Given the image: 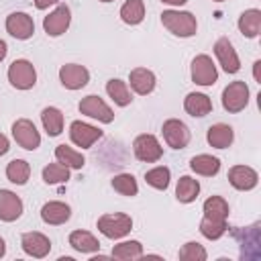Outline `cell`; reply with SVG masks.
Returning a JSON list of instances; mask_svg holds the SVG:
<instances>
[{"mask_svg": "<svg viewBox=\"0 0 261 261\" xmlns=\"http://www.w3.org/2000/svg\"><path fill=\"white\" fill-rule=\"evenodd\" d=\"M161 22L171 35L184 37V39L196 35V31H198L196 16L188 10H163L161 12Z\"/></svg>", "mask_w": 261, "mask_h": 261, "instance_id": "cell-1", "label": "cell"}, {"mask_svg": "<svg viewBox=\"0 0 261 261\" xmlns=\"http://www.w3.org/2000/svg\"><path fill=\"white\" fill-rule=\"evenodd\" d=\"M98 230L106 239H122L133 230V218L122 212L104 214L98 218Z\"/></svg>", "mask_w": 261, "mask_h": 261, "instance_id": "cell-2", "label": "cell"}, {"mask_svg": "<svg viewBox=\"0 0 261 261\" xmlns=\"http://www.w3.org/2000/svg\"><path fill=\"white\" fill-rule=\"evenodd\" d=\"M8 82L16 90H31L37 84L35 65L29 59H16L8 67Z\"/></svg>", "mask_w": 261, "mask_h": 261, "instance_id": "cell-3", "label": "cell"}, {"mask_svg": "<svg viewBox=\"0 0 261 261\" xmlns=\"http://www.w3.org/2000/svg\"><path fill=\"white\" fill-rule=\"evenodd\" d=\"M249 104V86L243 80L230 82L224 90H222V108L230 114H237L241 110H245V106Z\"/></svg>", "mask_w": 261, "mask_h": 261, "instance_id": "cell-4", "label": "cell"}, {"mask_svg": "<svg viewBox=\"0 0 261 261\" xmlns=\"http://www.w3.org/2000/svg\"><path fill=\"white\" fill-rule=\"evenodd\" d=\"M161 133H163L165 143L171 149H186L188 143H190V139H192L190 128L179 118H167L163 122V126H161Z\"/></svg>", "mask_w": 261, "mask_h": 261, "instance_id": "cell-5", "label": "cell"}, {"mask_svg": "<svg viewBox=\"0 0 261 261\" xmlns=\"http://www.w3.org/2000/svg\"><path fill=\"white\" fill-rule=\"evenodd\" d=\"M133 151H135V157L139 161H145V163H155L161 159L163 155V147L159 145L157 137L155 135H139L133 143Z\"/></svg>", "mask_w": 261, "mask_h": 261, "instance_id": "cell-6", "label": "cell"}, {"mask_svg": "<svg viewBox=\"0 0 261 261\" xmlns=\"http://www.w3.org/2000/svg\"><path fill=\"white\" fill-rule=\"evenodd\" d=\"M77 108H80L82 114H86L90 118H96V120H100L104 124H110L114 120V112L110 110V106L96 94H90V96L82 98Z\"/></svg>", "mask_w": 261, "mask_h": 261, "instance_id": "cell-7", "label": "cell"}, {"mask_svg": "<svg viewBox=\"0 0 261 261\" xmlns=\"http://www.w3.org/2000/svg\"><path fill=\"white\" fill-rule=\"evenodd\" d=\"M12 137H14V141H16L22 149H27V151H35V149L41 145V135H39L37 126H35L29 118H18V120H14V124H12Z\"/></svg>", "mask_w": 261, "mask_h": 261, "instance_id": "cell-8", "label": "cell"}, {"mask_svg": "<svg viewBox=\"0 0 261 261\" xmlns=\"http://www.w3.org/2000/svg\"><path fill=\"white\" fill-rule=\"evenodd\" d=\"M69 22H71V10L67 4H59L53 12H49L45 18H43V29L49 37H59L63 35L67 29H69Z\"/></svg>", "mask_w": 261, "mask_h": 261, "instance_id": "cell-9", "label": "cell"}, {"mask_svg": "<svg viewBox=\"0 0 261 261\" xmlns=\"http://www.w3.org/2000/svg\"><path fill=\"white\" fill-rule=\"evenodd\" d=\"M218 80L214 61L208 55H196L192 61V82L198 86H212Z\"/></svg>", "mask_w": 261, "mask_h": 261, "instance_id": "cell-10", "label": "cell"}, {"mask_svg": "<svg viewBox=\"0 0 261 261\" xmlns=\"http://www.w3.org/2000/svg\"><path fill=\"white\" fill-rule=\"evenodd\" d=\"M59 82L67 90H82L90 82V71L80 63H65L59 69Z\"/></svg>", "mask_w": 261, "mask_h": 261, "instance_id": "cell-11", "label": "cell"}, {"mask_svg": "<svg viewBox=\"0 0 261 261\" xmlns=\"http://www.w3.org/2000/svg\"><path fill=\"white\" fill-rule=\"evenodd\" d=\"M69 139L73 145L82 147V149H88L92 147L98 139H102V130L98 126H92L88 122H82V120H73L69 124Z\"/></svg>", "mask_w": 261, "mask_h": 261, "instance_id": "cell-12", "label": "cell"}, {"mask_svg": "<svg viewBox=\"0 0 261 261\" xmlns=\"http://www.w3.org/2000/svg\"><path fill=\"white\" fill-rule=\"evenodd\" d=\"M6 31L18 41H27L35 33V22L27 12H12L6 16Z\"/></svg>", "mask_w": 261, "mask_h": 261, "instance_id": "cell-13", "label": "cell"}, {"mask_svg": "<svg viewBox=\"0 0 261 261\" xmlns=\"http://www.w3.org/2000/svg\"><path fill=\"white\" fill-rule=\"evenodd\" d=\"M214 55L218 59V63L222 65V69L226 73H237L241 69V61H239V55L232 47V43L226 39V37H220L216 43H214Z\"/></svg>", "mask_w": 261, "mask_h": 261, "instance_id": "cell-14", "label": "cell"}, {"mask_svg": "<svg viewBox=\"0 0 261 261\" xmlns=\"http://www.w3.org/2000/svg\"><path fill=\"white\" fill-rule=\"evenodd\" d=\"M20 247L27 255L35 257V259H43L49 255L51 251V241L43 234V232H37V230H31V232H24L20 237Z\"/></svg>", "mask_w": 261, "mask_h": 261, "instance_id": "cell-15", "label": "cell"}, {"mask_svg": "<svg viewBox=\"0 0 261 261\" xmlns=\"http://www.w3.org/2000/svg\"><path fill=\"white\" fill-rule=\"evenodd\" d=\"M228 181L234 190H241V192H249L257 186L259 181V175L253 167L249 165H234L228 169Z\"/></svg>", "mask_w": 261, "mask_h": 261, "instance_id": "cell-16", "label": "cell"}, {"mask_svg": "<svg viewBox=\"0 0 261 261\" xmlns=\"http://www.w3.org/2000/svg\"><path fill=\"white\" fill-rule=\"evenodd\" d=\"M22 214V200L10 192V190H0V220L4 222H14Z\"/></svg>", "mask_w": 261, "mask_h": 261, "instance_id": "cell-17", "label": "cell"}, {"mask_svg": "<svg viewBox=\"0 0 261 261\" xmlns=\"http://www.w3.org/2000/svg\"><path fill=\"white\" fill-rule=\"evenodd\" d=\"M128 82H130V88L139 94V96H147L155 90V73L147 67H135L130 69L128 73Z\"/></svg>", "mask_w": 261, "mask_h": 261, "instance_id": "cell-18", "label": "cell"}, {"mask_svg": "<svg viewBox=\"0 0 261 261\" xmlns=\"http://www.w3.org/2000/svg\"><path fill=\"white\" fill-rule=\"evenodd\" d=\"M69 216H71V208L59 200H51L41 208V218L45 224H63L69 220Z\"/></svg>", "mask_w": 261, "mask_h": 261, "instance_id": "cell-19", "label": "cell"}, {"mask_svg": "<svg viewBox=\"0 0 261 261\" xmlns=\"http://www.w3.org/2000/svg\"><path fill=\"white\" fill-rule=\"evenodd\" d=\"M206 141H208V145L214 147V149H226V147H230L232 141H234V130H232V126H228V124H224V122L212 124V126L208 128V133H206Z\"/></svg>", "mask_w": 261, "mask_h": 261, "instance_id": "cell-20", "label": "cell"}, {"mask_svg": "<svg viewBox=\"0 0 261 261\" xmlns=\"http://www.w3.org/2000/svg\"><path fill=\"white\" fill-rule=\"evenodd\" d=\"M184 108L190 116H206L212 112V100L202 92H190L184 100Z\"/></svg>", "mask_w": 261, "mask_h": 261, "instance_id": "cell-21", "label": "cell"}, {"mask_svg": "<svg viewBox=\"0 0 261 261\" xmlns=\"http://www.w3.org/2000/svg\"><path fill=\"white\" fill-rule=\"evenodd\" d=\"M239 31L247 39H255L261 31V10L259 8H249L239 16Z\"/></svg>", "mask_w": 261, "mask_h": 261, "instance_id": "cell-22", "label": "cell"}, {"mask_svg": "<svg viewBox=\"0 0 261 261\" xmlns=\"http://www.w3.org/2000/svg\"><path fill=\"white\" fill-rule=\"evenodd\" d=\"M190 167H192V171H196L200 175L212 177V175H216L220 171V159L218 157H212V155H206V153L194 155L190 159Z\"/></svg>", "mask_w": 261, "mask_h": 261, "instance_id": "cell-23", "label": "cell"}, {"mask_svg": "<svg viewBox=\"0 0 261 261\" xmlns=\"http://www.w3.org/2000/svg\"><path fill=\"white\" fill-rule=\"evenodd\" d=\"M69 245L77 253H96V251H100V241L88 230H73L69 234Z\"/></svg>", "mask_w": 261, "mask_h": 261, "instance_id": "cell-24", "label": "cell"}, {"mask_svg": "<svg viewBox=\"0 0 261 261\" xmlns=\"http://www.w3.org/2000/svg\"><path fill=\"white\" fill-rule=\"evenodd\" d=\"M41 122L49 137H57L63 130V112L55 106H47L41 112Z\"/></svg>", "mask_w": 261, "mask_h": 261, "instance_id": "cell-25", "label": "cell"}, {"mask_svg": "<svg viewBox=\"0 0 261 261\" xmlns=\"http://www.w3.org/2000/svg\"><path fill=\"white\" fill-rule=\"evenodd\" d=\"M198 194H200L198 179H194L190 175H181L177 179V186H175V198H177V202L190 204V202H194L198 198Z\"/></svg>", "mask_w": 261, "mask_h": 261, "instance_id": "cell-26", "label": "cell"}, {"mask_svg": "<svg viewBox=\"0 0 261 261\" xmlns=\"http://www.w3.org/2000/svg\"><path fill=\"white\" fill-rule=\"evenodd\" d=\"M55 159L61 165L69 167V169H82L84 163H86V157L80 151H75V149H71L67 145H57L55 147Z\"/></svg>", "mask_w": 261, "mask_h": 261, "instance_id": "cell-27", "label": "cell"}, {"mask_svg": "<svg viewBox=\"0 0 261 261\" xmlns=\"http://www.w3.org/2000/svg\"><path fill=\"white\" fill-rule=\"evenodd\" d=\"M106 92L112 98V102L118 104V106H128L133 102L130 90H128L126 82H122V80H116V77L114 80H108L106 82Z\"/></svg>", "mask_w": 261, "mask_h": 261, "instance_id": "cell-28", "label": "cell"}, {"mask_svg": "<svg viewBox=\"0 0 261 261\" xmlns=\"http://www.w3.org/2000/svg\"><path fill=\"white\" fill-rule=\"evenodd\" d=\"M204 216L206 218H212V220H226L228 218V202L222 198V196H210L206 202H204Z\"/></svg>", "mask_w": 261, "mask_h": 261, "instance_id": "cell-29", "label": "cell"}, {"mask_svg": "<svg viewBox=\"0 0 261 261\" xmlns=\"http://www.w3.org/2000/svg\"><path fill=\"white\" fill-rule=\"evenodd\" d=\"M29 175H31V165L24 159H12L6 165V177L16 186H24L29 181Z\"/></svg>", "mask_w": 261, "mask_h": 261, "instance_id": "cell-30", "label": "cell"}, {"mask_svg": "<svg viewBox=\"0 0 261 261\" xmlns=\"http://www.w3.org/2000/svg\"><path fill=\"white\" fill-rule=\"evenodd\" d=\"M120 18L126 24H139L145 18V4L143 0H126L120 6Z\"/></svg>", "mask_w": 261, "mask_h": 261, "instance_id": "cell-31", "label": "cell"}, {"mask_svg": "<svg viewBox=\"0 0 261 261\" xmlns=\"http://www.w3.org/2000/svg\"><path fill=\"white\" fill-rule=\"evenodd\" d=\"M112 257L122 259V261L139 259V257H143V245L139 241H122L112 247Z\"/></svg>", "mask_w": 261, "mask_h": 261, "instance_id": "cell-32", "label": "cell"}, {"mask_svg": "<svg viewBox=\"0 0 261 261\" xmlns=\"http://www.w3.org/2000/svg\"><path fill=\"white\" fill-rule=\"evenodd\" d=\"M69 179V167L57 163H49L43 167V181L53 186V184H65Z\"/></svg>", "mask_w": 261, "mask_h": 261, "instance_id": "cell-33", "label": "cell"}, {"mask_svg": "<svg viewBox=\"0 0 261 261\" xmlns=\"http://www.w3.org/2000/svg\"><path fill=\"white\" fill-rule=\"evenodd\" d=\"M169 179H171V173H169V167H165V165L153 167L145 173V181L155 190H167Z\"/></svg>", "mask_w": 261, "mask_h": 261, "instance_id": "cell-34", "label": "cell"}, {"mask_svg": "<svg viewBox=\"0 0 261 261\" xmlns=\"http://www.w3.org/2000/svg\"><path fill=\"white\" fill-rule=\"evenodd\" d=\"M226 220H212V218H202L200 222V232L202 237H206L208 241H218L224 232H226Z\"/></svg>", "mask_w": 261, "mask_h": 261, "instance_id": "cell-35", "label": "cell"}, {"mask_svg": "<svg viewBox=\"0 0 261 261\" xmlns=\"http://www.w3.org/2000/svg\"><path fill=\"white\" fill-rule=\"evenodd\" d=\"M112 188L118 192V194H122V196H137V192H139V186H137V179H135V175H130V173H118V175H114L112 177Z\"/></svg>", "mask_w": 261, "mask_h": 261, "instance_id": "cell-36", "label": "cell"}, {"mask_svg": "<svg viewBox=\"0 0 261 261\" xmlns=\"http://www.w3.org/2000/svg\"><path fill=\"white\" fill-rule=\"evenodd\" d=\"M177 257H179L181 261H204V259L208 257V253H206V249H204L200 243L190 241V243H186V245L179 249Z\"/></svg>", "mask_w": 261, "mask_h": 261, "instance_id": "cell-37", "label": "cell"}, {"mask_svg": "<svg viewBox=\"0 0 261 261\" xmlns=\"http://www.w3.org/2000/svg\"><path fill=\"white\" fill-rule=\"evenodd\" d=\"M8 149H10V143H8V139L0 133V157H2V155H6V153H8Z\"/></svg>", "mask_w": 261, "mask_h": 261, "instance_id": "cell-38", "label": "cell"}, {"mask_svg": "<svg viewBox=\"0 0 261 261\" xmlns=\"http://www.w3.org/2000/svg\"><path fill=\"white\" fill-rule=\"evenodd\" d=\"M57 0H33V4L39 8V10H45V8H49L51 4H55Z\"/></svg>", "mask_w": 261, "mask_h": 261, "instance_id": "cell-39", "label": "cell"}, {"mask_svg": "<svg viewBox=\"0 0 261 261\" xmlns=\"http://www.w3.org/2000/svg\"><path fill=\"white\" fill-rule=\"evenodd\" d=\"M259 67H261V61L257 59V61L253 63V75H255V82H261V77H259Z\"/></svg>", "mask_w": 261, "mask_h": 261, "instance_id": "cell-40", "label": "cell"}, {"mask_svg": "<svg viewBox=\"0 0 261 261\" xmlns=\"http://www.w3.org/2000/svg\"><path fill=\"white\" fill-rule=\"evenodd\" d=\"M6 53H8V47H6V43L0 39V61L6 57Z\"/></svg>", "mask_w": 261, "mask_h": 261, "instance_id": "cell-41", "label": "cell"}, {"mask_svg": "<svg viewBox=\"0 0 261 261\" xmlns=\"http://www.w3.org/2000/svg\"><path fill=\"white\" fill-rule=\"evenodd\" d=\"M161 2H165V4H169V6H181V4H186L188 0H161Z\"/></svg>", "mask_w": 261, "mask_h": 261, "instance_id": "cell-42", "label": "cell"}, {"mask_svg": "<svg viewBox=\"0 0 261 261\" xmlns=\"http://www.w3.org/2000/svg\"><path fill=\"white\" fill-rule=\"evenodd\" d=\"M6 255V243H4V239L0 237V257H4Z\"/></svg>", "mask_w": 261, "mask_h": 261, "instance_id": "cell-43", "label": "cell"}, {"mask_svg": "<svg viewBox=\"0 0 261 261\" xmlns=\"http://www.w3.org/2000/svg\"><path fill=\"white\" fill-rule=\"evenodd\" d=\"M100 2H112V0H100Z\"/></svg>", "mask_w": 261, "mask_h": 261, "instance_id": "cell-44", "label": "cell"}, {"mask_svg": "<svg viewBox=\"0 0 261 261\" xmlns=\"http://www.w3.org/2000/svg\"><path fill=\"white\" fill-rule=\"evenodd\" d=\"M214 2H222V0H214Z\"/></svg>", "mask_w": 261, "mask_h": 261, "instance_id": "cell-45", "label": "cell"}]
</instances>
